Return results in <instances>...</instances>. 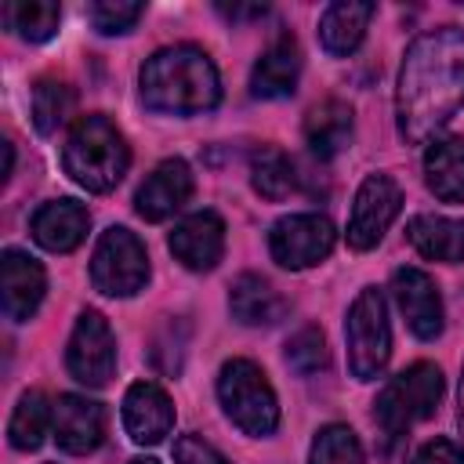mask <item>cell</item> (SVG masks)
I'll return each instance as SVG.
<instances>
[{
  "instance_id": "cell-1",
  "label": "cell",
  "mask_w": 464,
  "mask_h": 464,
  "mask_svg": "<svg viewBox=\"0 0 464 464\" xmlns=\"http://www.w3.org/2000/svg\"><path fill=\"white\" fill-rule=\"evenodd\" d=\"M464 105V29L442 25L410 44L399 91L395 116L406 141L420 145L439 127H446Z\"/></svg>"
},
{
  "instance_id": "cell-2",
  "label": "cell",
  "mask_w": 464,
  "mask_h": 464,
  "mask_svg": "<svg viewBox=\"0 0 464 464\" xmlns=\"http://www.w3.org/2000/svg\"><path fill=\"white\" fill-rule=\"evenodd\" d=\"M141 98L156 112L170 116H196L210 112L221 102V80L214 62L192 47H163L141 65Z\"/></svg>"
},
{
  "instance_id": "cell-3",
  "label": "cell",
  "mask_w": 464,
  "mask_h": 464,
  "mask_svg": "<svg viewBox=\"0 0 464 464\" xmlns=\"http://www.w3.org/2000/svg\"><path fill=\"white\" fill-rule=\"evenodd\" d=\"M439 402H442V370L431 362H413L381 388L373 402V420L381 428V442L392 464H399L406 453L410 424L428 420L439 410Z\"/></svg>"
},
{
  "instance_id": "cell-4",
  "label": "cell",
  "mask_w": 464,
  "mask_h": 464,
  "mask_svg": "<svg viewBox=\"0 0 464 464\" xmlns=\"http://www.w3.org/2000/svg\"><path fill=\"white\" fill-rule=\"evenodd\" d=\"M65 174L87 188V192H109L123 181L127 167H130V149L123 141V134L116 130V123L102 112L83 116L65 141Z\"/></svg>"
},
{
  "instance_id": "cell-5",
  "label": "cell",
  "mask_w": 464,
  "mask_h": 464,
  "mask_svg": "<svg viewBox=\"0 0 464 464\" xmlns=\"http://www.w3.org/2000/svg\"><path fill=\"white\" fill-rule=\"evenodd\" d=\"M218 399L228 413V420L243 431V435H272L279 424V402L276 392L268 384V377L261 373V366H254L250 359H228L218 373Z\"/></svg>"
},
{
  "instance_id": "cell-6",
  "label": "cell",
  "mask_w": 464,
  "mask_h": 464,
  "mask_svg": "<svg viewBox=\"0 0 464 464\" xmlns=\"http://www.w3.org/2000/svg\"><path fill=\"white\" fill-rule=\"evenodd\" d=\"M344 341H348V366L359 381H373L388 355H392V330H388V308H384V294L377 286H366L352 308H348V323H344Z\"/></svg>"
},
{
  "instance_id": "cell-7",
  "label": "cell",
  "mask_w": 464,
  "mask_h": 464,
  "mask_svg": "<svg viewBox=\"0 0 464 464\" xmlns=\"http://www.w3.org/2000/svg\"><path fill=\"white\" fill-rule=\"evenodd\" d=\"M149 279V254L130 228H105L94 257H91V283L109 297H130Z\"/></svg>"
},
{
  "instance_id": "cell-8",
  "label": "cell",
  "mask_w": 464,
  "mask_h": 464,
  "mask_svg": "<svg viewBox=\"0 0 464 464\" xmlns=\"http://www.w3.org/2000/svg\"><path fill=\"white\" fill-rule=\"evenodd\" d=\"M65 366L87 388L109 384V377L116 370V337H112L102 312H94V308L80 312L72 337H69V348H65Z\"/></svg>"
},
{
  "instance_id": "cell-9",
  "label": "cell",
  "mask_w": 464,
  "mask_h": 464,
  "mask_svg": "<svg viewBox=\"0 0 464 464\" xmlns=\"http://www.w3.org/2000/svg\"><path fill=\"white\" fill-rule=\"evenodd\" d=\"M402 207V188L395 178L388 174H370L352 203V218H348V246L352 250H370L381 243V236L388 232V225L395 221Z\"/></svg>"
},
{
  "instance_id": "cell-10",
  "label": "cell",
  "mask_w": 464,
  "mask_h": 464,
  "mask_svg": "<svg viewBox=\"0 0 464 464\" xmlns=\"http://www.w3.org/2000/svg\"><path fill=\"white\" fill-rule=\"evenodd\" d=\"M268 250L283 268L319 265L334 250V225L323 214H290L279 218L268 232Z\"/></svg>"
},
{
  "instance_id": "cell-11",
  "label": "cell",
  "mask_w": 464,
  "mask_h": 464,
  "mask_svg": "<svg viewBox=\"0 0 464 464\" xmlns=\"http://www.w3.org/2000/svg\"><path fill=\"white\" fill-rule=\"evenodd\" d=\"M392 294H395V301L402 308V319L413 330V337L435 341L442 334V301H439V286L431 283L428 272L399 268L392 276Z\"/></svg>"
},
{
  "instance_id": "cell-12",
  "label": "cell",
  "mask_w": 464,
  "mask_h": 464,
  "mask_svg": "<svg viewBox=\"0 0 464 464\" xmlns=\"http://www.w3.org/2000/svg\"><path fill=\"white\" fill-rule=\"evenodd\" d=\"M123 428L134 442L156 446L174 428V402L170 395L152 381H134L123 395Z\"/></svg>"
},
{
  "instance_id": "cell-13",
  "label": "cell",
  "mask_w": 464,
  "mask_h": 464,
  "mask_svg": "<svg viewBox=\"0 0 464 464\" xmlns=\"http://www.w3.org/2000/svg\"><path fill=\"white\" fill-rule=\"evenodd\" d=\"M170 254L192 268V272H207L221 261L225 254V221L214 210H199L188 214L174 232H170Z\"/></svg>"
},
{
  "instance_id": "cell-14",
  "label": "cell",
  "mask_w": 464,
  "mask_h": 464,
  "mask_svg": "<svg viewBox=\"0 0 464 464\" xmlns=\"http://www.w3.org/2000/svg\"><path fill=\"white\" fill-rule=\"evenodd\" d=\"M192 196V174H188V163L185 160H163L138 188L134 196V210L145 218V221H163L170 218L174 210L185 207V199Z\"/></svg>"
},
{
  "instance_id": "cell-15",
  "label": "cell",
  "mask_w": 464,
  "mask_h": 464,
  "mask_svg": "<svg viewBox=\"0 0 464 464\" xmlns=\"http://www.w3.org/2000/svg\"><path fill=\"white\" fill-rule=\"evenodd\" d=\"M0 276H4L0 283H4V312H7V319L25 323L40 308L44 290H47V276H44L40 261L22 254V250H4Z\"/></svg>"
},
{
  "instance_id": "cell-16",
  "label": "cell",
  "mask_w": 464,
  "mask_h": 464,
  "mask_svg": "<svg viewBox=\"0 0 464 464\" xmlns=\"http://www.w3.org/2000/svg\"><path fill=\"white\" fill-rule=\"evenodd\" d=\"M105 435V410L83 395H62L54 402V439L65 453H91Z\"/></svg>"
},
{
  "instance_id": "cell-17",
  "label": "cell",
  "mask_w": 464,
  "mask_h": 464,
  "mask_svg": "<svg viewBox=\"0 0 464 464\" xmlns=\"http://www.w3.org/2000/svg\"><path fill=\"white\" fill-rule=\"evenodd\" d=\"M91 214L76 199H51L33 214V239L51 254H69L83 243Z\"/></svg>"
},
{
  "instance_id": "cell-18",
  "label": "cell",
  "mask_w": 464,
  "mask_h": 464,
  "mask_svg": "<svg viewBox=\"0 0 464 464\" xmlns=\"http://www.w3.org/2000/svg\"><path fill=\"white\" fill-rule=\"evenodd\" d=\"M297 76H301V51H297V40L290 33H283L257 58V65L250 72V94L254 98H286V94H294Z\"/></svg>"
},
{
  "instance_id": "cell-19",
  "label": "cell",
  "mask_w": 464,
  "mask_h": 464,
  "mask_svg": "<svg viewBox=\"0 0 464 464\" xmlns=\"http://www.w3.org/2000/svg\"><path fill=\"white\" fill-rule=\"evenodd\" d=\"M373 18V4H362V0H341V4H330L319 18V40L330 54H352L362 36H366V25Z\"/></svg>"
},
{
  "instance_id": "cell-20",
  "label": "cell",
  "mask_w": 464,
  "mask_h": 464,
  "mask_svg": "<svg viewBox=\"0 0 464 464\" xmlns=\"http://www.w3.org/2000/svg\"><path fill=\"white\" fill-rule=\"evenodd\" d=\"M406 232H410V243L428 261H446V265L464 261V221L442 218V214H417Z\"/></svg>"
},
{
  "instance_id": "cell-21",
  "label": "cell",
  "mask_w": 464,
  "mask_h": 464,
  "mask_svg": "<svg viewBox=\"0 0 464 464\" xmlns=\"http://www.w3.org/2000/svg\"><path fill=\"white\" fill-rule=\"evenodd\" d=\"M424 181L442 203H464V138H439L424 152Z\"/></svg>"
},
{
  "instance_id": "cell-22",
  "label": "cell",
  "mask_w": 464,
  "mask_h": 464,
  "mask_svg": "<svg viewBox=\"0 0 464 464\" xmlns=\"http://www.w3.org/2000/svg\"><path fill=\"white\" fill-rule=\"evenodd\" d=\"M352 138V109L337 98L319 102L304 116V141L319 160H334Z\"/></svg>"
},
{
  "instance_id": "cell-23",
  "label": "cell",
  "mask_w": 464,
  "mask_h": 464,
  "mask_svg": "<svg viewBox=\"0 0 464 464\" xmlns=\"http://www.w3.org/2000/svg\"><path fill=\"white\" fill-rule=\"evenodd\" d=\"M228 308L232 315L243 323V326H272L276 319H283L286 304L283 297L276 294V286L261 276H239L232 283V294H228Z\"/></svg>"
},
{
  "instance_id": "cell-24",
  "label": "cell",
  "mask_w": 464,
  "mask_h": 464,
  "mask_svg": "<svg viewBox=\"0 0 464 464\" xmlns=\"http://www.w3.org/2000/svg\"><path fill=\"white\" fill-rule=\"evenodd\" d=\"M54 420V410H51V402H47V395L44 392H25L22 399H18V406H14V413H11V424H7V439H11V446L14 450H36L40 442H44V435H47V424Z\"/></svg>"
},
{
  "instance_id": "cell-25",
  "label": "cell",
  "mask_w": 464,
  "mask_h": 464,
  "mask_svg": "<svg viewBox=\"0 0 464 464\" xmlns=\"http://www.w3.org/2000/svg\"><path fill=\"white\" fill-rule=\"evenodd\" d=\"M4 22L29 44H44L58 33L62 22V7L51 0H22V4H7L4 7Z\"/></svg>"
},
{
  "instance_id": "cell-26",
  "label": "cell",
  "mask_w": 464,
  "mask_h": 464,
  "mask_svg": "<svg viewBox=\"0 0 464 464\" xmlns=\"http://www.w3.org/2000/svg\"><path fill=\"white\" fill-rule=\"evenodd\" d=\"M250 181L265 199H286L294 188V163L286 160L283 149L261 145L250 160Z\"/></svg>"
},
{
  "instance_id": "cell-27",
  "label": "cell",
  "mask_w": 464,
  "mask_h": 464,
  "mask_svg": "<svg viewBox=\"0 0 464 464\" xmlns=\"http://www.w3.org/2000/svg\"><path fill=\"white\" fill-rule=\"evenodd\" d=\"M72 112V91L62 83V80H36L33 87V127L40 134H54Z\"/></svg>"
},
{
  "instance_id": "cell-28",
  "label": "cell",
  "mask_w": 464,
  "mask_h": 464,
  "mask_svg": "<svg viewBox=\"0 0 464 464\" xmlns=\"http://www.w3.org/2000/svg\"><path fill=\"white\" fill-rule=\"evenodd\" d=\"M308 464H366V460H362V446H359L352 428L326 424L312 442V460Z\"/></svg>"
},
{
  "instance_id": "cell-29",
  "label": "cell",
  "mask_w": 464,
  "mask_h": 464,
  "mask_svg": "<svg viewBox=\"0 0 464 464\" xmlns=\"http://www.w3.org/2000/svg\"><path fill=\"white\" fill-rule=\"evenodd\" d=\"M326 337H323V330L319 326H304V330H297L290 341H286V366L290 370H297V373H319L323 366H326Z\"/></svg>"
},
{
  "instance_id": "cell-30",
  "label": "cell",
  "mask_w": 464,
  "mask_h": 464,
  "mask_svg": "<svg viewBox=\"0 0 464 464\" xmlns=\"http://www.w3.org/2000/svg\"><path fill=\"white\" fill-rule=\"evenodd\" d=\"M141 4H130V0H98V4H91L87 7V14H91V22H94V29L98 33H127L138 18H141Z\"/></svg>"
},
{
  "instance_id": "cell-31",
  "label": "cell",
  "mask_w": 464,
  "mask_h": 464,
  "mask_svg": "<svg viewBox=\"0 0 464 464\" xmlns=\"http://www.w3.org/2000/svg\"><path fill=\"white\" fill-rule=\"evenodd\" d=\"M174 460L178 464H228L210 442H203L199 435H181L174 442Z\"/></svg>"
},
{
  "instance_id": "cell-32",
  "label": "cell",
  "mask_w": 464,
  "mask_h": 464,
  "mask_svg": "<svg viewBox=\"0 0 464 464\" xmlns=\"http://www.w3.org/2000/svg\"><path fill=\"white\" fill-rule=\"evenodd\" d=\"M417 464H464V450L450 439H431L420 446Z\"/></svg>"
},
{
  "instance_id": "cell-33",
  "label": "cell",
  "mask_w": 464,
  "mask_h": 464,
  "mask_svg": "<svg viewBox=\"0 0 464 464\" xmlns=\"http://www.w3.org/2000/svg\"><path fill=\"white\" fill-rule=\"evenodd\" d=\"M460 428H464V381H460Z\"/></svg>"
},
{
  "instance_id": "cell-34",
  "label": "cell",
  "mask_w": 464,
  "mask_h": 464,
  "mask_svg": "<svg viewBox=\"0 0 464 464\" xmlns=\"http://www.w3.org/2000/svg\"><path fill=\"white\" fill-rule=\"evenodd\" d=\"M130 464H160V460H152V457H138V460H130Z\"/></svg>"
}]
</instances>
